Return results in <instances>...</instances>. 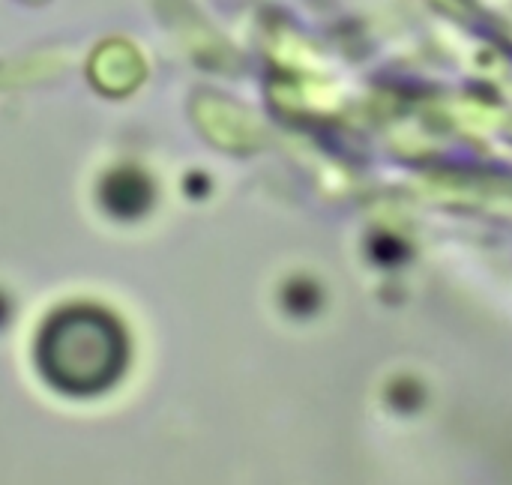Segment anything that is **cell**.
Returning <instances> with one entry per match:
<instances>
[{"label":"cell","mask_w":512,"mask_h":485,"mask_svg":"<svg viewBox=\"0 0 512 485\" xmlns=\"http://www.w3.org/2000/svg\"><path fill=\"white\" fill-rule=\"evenodd\" d=\"M39 360L57 387L69 393H96L123 369V333L102 312H63L45 330Z\"/></svg>","instance_id":"cell-1"}]
</instances>
